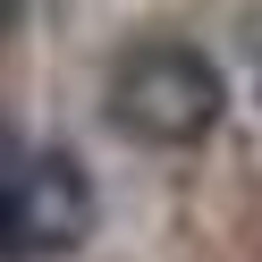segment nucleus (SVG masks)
I'll list each match as a JSON object with an SVG mask.
<instances>
[{
  "label": "nucleus",
  "mask_w": 262,
  "mask_h": 262,
  "mask_svg": "<svg viewBox=\"0 0 262 262\" xmlns=\"http://www.w3.org/2000/svg\"><path fill=\"white\" fill-rule=\"evenodd\" d=\"M102 119L110 136L144 144V152H186L228 119V85L211 51H194V42H136L102 76Z\"/></svg>",
  "instance_id": "nucleus-1"
},
{
  "label": "nucleus",
  "mask_w": 262,
  "mask_h": 262,
  "mask_svg": "<svg viewBox=\"0 0 262 262\" xmlns=\"http://www.w3.org/2000/svg\"><path fill=\"white\" fill-rule=\"evenodd\" d=\"M102 228V186L68 144H17L0 178V237L9 262H68Z\"/></svg>",
  "instance_id": "nucleus-2"
}]
</instances>
